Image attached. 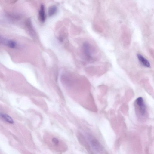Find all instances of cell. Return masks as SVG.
Segmentation results:
<instances>
[{
  "instance_id": "cell-1",
  "label": "cell",
  "mask_w": 154,
  "mask_h": 154,
  "mask_svg": "<svg viewBox=\"0 0 154 154\" xmlns=\"http://www.w3.org/2000/svg\"><path fill=\"white\" fill-rule=\"evenodd\" d=\"M137 111L141 116H144L146 113V107L142 97H138L135 101Z\"/></svg>"
},
{
  "instance_id": "cell-2",
  "label": "cell",
  "mask_w": 154,
  "mask_h": 154,
  "mask_svg": "<svg viewBox=\"0 0 154 154\" xmlns=\"http://www.w3.org/2000/svg\"><path fill=\"white\" fill-rule=\"evenodd\" d=\"M138 58L140 61L145 66L149 67L150 66V64L147 60L140 54L137 55Z\"/></svg>"
},
{
  "instance_id": "cell-3",
  "label": "cell",
  "mask_w": 154,
  "mask_h": 154,
  "mask_svg": "<svg viewBox=\"0 0 154 154\" xmlns=\"http://www.w3.org/2000/svg\"><path fill=\"white\" fill-rule=\"evenodd\" d=\"M0 116L2 119L8 123L10 124L14 123L13 119L8 115L4 113H1Z\"/></svg>"
},
{
  "instance_id": "cell-4",
  "label": "cell",
  "mask_w": 154,
  "mask_h": 154,
  "mask_svg": "<svg viewBox=\"0 0 154 154\" xmlns=\"http://www.w3.org/2000/svg\"><path fill=\"white\" fill-rule=\"evenodd\" d=\"M44 7L43 5H42L39 11V17L41 21L44 22L45 19V15L44 10Z\"/></svg>"
},
{
  "instance_id": "cell-5",
  "label": "cell",
  "mask_w": 154,
  "mask_h": 154,
  "mask_svg": "<svg viewBox=\"0 0 154 154\" xmlns=\"http://www.w3.org/2000/svg\"><path fill=\"white\" fill-rule=\"evenodd\" d=\"M51 142L54 146L55 147H57V148H58L59 147H61L60 146V145H64V144H62V143H61V142L58 139L54 137H53L52 138Z\"/></svg>"
},
{
  "instance_id": "cell-6",
  "label": "cell",
  "mask_w": 154,
  "mask_h": 154,
  "mask_svg": "<svg viewBox=\"0 0 154 154\" xmlns=\"http://www.w3.org/2000/svg\"><path fill=\"white\" fill-rule=\"evenodd\" d=\"M57 11V8L55 6L50 7L48 10V14L49 16H51L55 14Z\"/></svg>"
}]
</instances>
